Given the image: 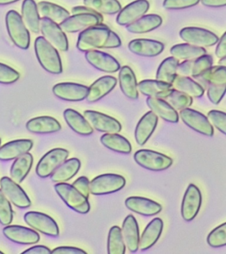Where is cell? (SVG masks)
<instances>
[{
  "label": "cell",
  "mask_w": 226,
  "mask_h": 254,
  "mask_svg": "<svg viewBox=\"0 0 226 254\" xmlns=\"http://www.w3.org/2000/svg\"><path fill=\"white\" fill-rule=\"evenodd\" d=\"M213 65V59L212 56L205 55L198 59L194 60L192 67V77H200L204 72Z\"/></svg>",
  "instance_id": "cell-47"
},
{
  "label": "cell",
  "mask_w": 226,
  "mask_h": 254,
  "mask_svg": "<svg viewBox=\"0 0 226 254\" xmlns=\"http://www.w3.org/2000/svg\"><path fill=\"white\" fill-rule=\"evenodd\" d=\"M21 18L27 29L33 33L40 32V14L35 0H24L21 6Z\"/></svg>",
  "instance_id": "cell-28"
},
{
  "label": "cell",
  "mask_w": 226,
  "mask_h": 254,
  "mask_svg": "<svg viewBox=\"0 0 226 254\" xmlns=\"http://www.w3.org/2000/svg\"><path fill=\"white\" fill-rule=\"evenodd\" d=\"M39 14L55 23L60 24L70 16V13L64 7L48 1H40L37 4Z\"/></svg>",
  "instance_id": "cell-36"
},
{
  "label": "cell",
  "mask_w": 226,
  "mask_h": 254,
  "mask_svg": "<svg viewBox=\"0 0 226 254\" xmlns=\"http://www.w3.org/2000/svg\"><path fill=\"white\" fill-rule=\"evenodd\" d=\"M69 156L68 150L64 148L53 149L46 153L39 160L36 167V174L41 178H47L67 160Z\"/></svg>",
  "instance_id": "cell-8"
},
{
  "label": "cell",
  "mask_w": 226,
  "mask_h": 254,
  "mask_svg": "<svg viewBox=\"0 0 226 254\" xmlns=\"http://www.w3.org/2000/svg\"><path fill=\"white\" fill-rule=\"evenodd\" d=\"M1 191L9 201L19 208H29L31 205L30 198L17 183L8 177H3L0 180Z\"/></svg>",
  "instance_id": "cell-13"
},
{
  "label": "cell",
  "mask_w": 226,
  "mask_h": 254,
  "mask_svg": "<svg viewBox=\"0 0 226 254\" xmlns=\"http://www.w3.org/2000/svg\"><path fill=\"white\" fill-rule=\"evenodd\" d=\"M40 31L43 37L58 51L67 52L69 50V41L66 33L59 24L47 19L41 18Z\"/></svg>",
  "instance_id": "cell-9"
},
{
  "label": "cell",
  "mask_w": 226,
  "mask_h": 254,
  "mask_svg": "<svg viewBox=\"0 0 226 254\" xmlns=\"http://www.w3.org/2000/svg\"><path fill=\"white\" fill-rule=\"evenodd\" d=\"M179 64V61L174 57L166 58L160 64L156 71V80L172 84L177 75L176 69Z\"/></svg>",
  "instance_id": "cell-40"
},
{
  "label": "cell",
  "mask_w": 226,
  "mask_h": 254,
  "mask_svg": "<svg viewBox=\"0 0 226 254\" xmlns=\"http://www.w3.org/2000/svg\"><path fill=\"white\" fill-rule=\"evenodd\" d=\"M13 212L10 201L0 189V224L9 225L13 221Z\"/></svg>",
  "instance_id": "cell-46"
},
{
  "label": "cell",
  "mask_w": 226,
  "mask_h": 254,
  "mask_svg": "<svg viewBox=\"0 0 226 254\" xmlns=\"http://www.w3.org/2000/svg\"><path fill=\"white\" fill-rule=\"evenodd\" d=\"M5 24L7 33L13 44L19 49H28L30 46V33L18 12L15 10L7 12Z\"/></svg>",
  "instance_id": "cell-3"
},
{
  "label": "cell",
  "mask_w": 226,
  "mask_h": 254,
  "mask_svg": "<svg viewBox=\"0 0 226 254\" xmlns=\"http://www.w3.org/2000/svg\"><path fill=\"white\" fill-rule=\"evenodd\" d=\"M180 117L184 124L190 128L205 136L212 137L214 135V128L207 117L194 109L186 108L180 111Z\"/></svg>",
  "instance_id": "cell-12"
},
{
  "label": "cell",
  "mask_w": 226,
  "mask_h": 254,
  "mask_svg": "<svg viewBox=\"0 0 226 254\" xmlns=\"http://www.w3.org/2000/svg\"><path fill=\"white\" fill-rule=\"evenodd\" d=\"M208 120L224 134L226 133V114L223 111L212 110L208 113Z\"/></svg>",
  "instance_id": "cell-49"
},
{
  "label": "cell",
  "mask_w": 226,
  "mask_h": 254,
  "mask_svg": "<svg viewBox=\"0 0 226 254\" xmlns=\"http://www.w3.org/2000/svg\"><path fill=\"white\" fill-rule=\"evenodd\" d=\"M138 88L146 96L164 99L169 94L172 87L171 84L156 79H146L138 83Z\"/></svg>",
  "instance_id": "cell-32"
},
{
  "label": "cell",
  "mask_w": 226,
  "mask_h": 254,
  "mask_svg": "<svg viewBox=\"0 0 226 254\" xmlns=\"http://www.w3.org/2000/svg\"><path fill=\"white\" fill-rule=\"evenodd\" d=\"M129 49L135 55L154 57L164 51V46L159 41L151 39H135L128 45Z\"/></svg>",
  "instance_id": "cell-24"
},
{
  "label": "cell",
  "mask_w": 226,
  "mask_h": 254,
  "mask_svg": "<svg viewBox=\"0 0 226 254\" xmlns=\"http://www.w3.org/2000/svg\"><path fill=\"white\" fill-rule=\"evenodd\" d=\"M33 163V157L30 153L19 156L15 159L11 167L10 176L11 180L14 181L17 184H20L26 178Z\"/></svg>",
  "instance_id": "cell-35"
},
{
  "label": "cell",
  "mask_w": 226,
  "mask_h": 254,
  "mask_svg": "<svg viewBox=\"0 0 226 254\" xmlns=\"http://www.w3.org/2000/svg\"><path fill=\"white\" fill-rule=\"evenodd\" d=\"M3 234L10 241L22 245L37 244L40 240V236L36 231L22 226H5Z\"/></svg>",
  "instance_id": "cell-17"
},
{
  "label": "cell",
  "mask_w": 226,
  "mask_h": 254,
  "mask_svg": "<svg viewBox=\"0 0 226 254\" xmlns=\"http://www.w3.org/2000/svg\"><path fill=\"white\" fill-rule=\"evenodd\" d=\"M162 23V19L160 16L156 14H149L142 16L134 23L127 25L126 29L132 33H147L159 27Z\"/></svg>",
  "instance_id": "cell-33"
},
{
  "label": "cell",
  "mask_w": 226,
  "mask_h": 254,
  "mask_svg": "<svg viewBox=\"0 0 226 254\" xmlns=\"http://www.w3.org/2000/svg\"><path fill=\"white\" fill-rule=\"evenodd\" d=\"M216 55L219 59L226 57V33L222 35L218 44L216 49Z\"/></svg>",
  "instance_id": "cell-55"
},
{
  "label": "cell",
  "mask_w": 226,
  "mask_h": 254,
  "mask_svg": "<svg viewBox=\"0 0 226 254\" xmlns=\"http://www.w3.org/2000/svg\"><path fill=\"white\" fill-rule=\"evenodd\" d=\"M137 164L147 170L160 172L172 166V159L162 153L150 150H140L134 154Z\"/></svg>",
  "instance_id": "cell-6"
},
{
  "label": "cell",
  "mask_w": 226,
  "mask_h": 254,
  "mask_svg": "<svg viewBox=\"0 0 226 254\" xmlns=\"http://www.w3.org/2000/svg\"><path fill=\"white\" fill-rule=\"evenodd\" d=\"M100 141L105 147L114 152L126 154L132 152L130 142L125 137L117 133H106L101 136Z\"/></svg>",
  "instance_id": "cell-38"
},
{
  "label": "cell",
  "mask_w": 226,
  "mask_h": 254,
  "mask_svg": "<svg viewBox=\"0 0 226 254\" xmlns=\"http://www.w3.org/2000/svg\"><path fill=\"white\" fill-rule=\"evenodd\" d=\"M1 139H0V145H1Z\"/></svg>",
  "instance_id": "cell-61"
},
{
  "label": "cell",
  "mask_w": 226,
  "mask_h": 254,
  "mask_svg": "<svg viewBox=\"0 0 226 254\" xmlns=\"http://www.w3.org/2000/svg\"><path fill=\"white\" fill-rule=\"evenodd\" d=\"M55 191L65 204L80 214H87L90 210L88 198L80 193L73 185L67 183H57L55 186Z\"/></svg>",
  "instance_id": "cell-4"
},
{
  "label": "cell",
  "mask_w": 226,
  "mask_h": 254,
  "mask_svg": "<svg viewBox=\"0 0 226 254\" xmlns=\"http://www.w3.org/2000/svg\"><path fill=\"white\" fill-rule=\"evenodd\" d=\"M67 124L77 134L82 136L92 134L94 130L88 121L78 111L72 109H67L63 113Z\"/></svg>",
  "instance_id": "cell-30"
},
{
  "label": "cell",
  "mask_w": 226,
  "mask_h": 254,
  "mask_svg": "<svg viewBox=\"0 0 226 254\" xmlns=\"http://www.w3.org/2000/svg\"><path fill=\"white\" fill-rule=\"evenodd\" d=\"M33 142L27 139L11 141L0 147V161L15 160L31 150Z\"/></svg>",
  "instance_id": "cell-21"
},
{
  "label": "cell",
  "mask_w": 226,
  "mask_h": 254,
  "mask_svg": "<svg viewBox=\"0 0 226 254\" xmlns=\"http://www.w3.org/2000/svg\"><path fill=\"white\" fill-rule=\"evenodd\" d=\"M53 92L55 96L62 100L77 102L86 98L88 87L80 83L62 82L54 85Z\"/></svg>",
  "instance_id": "cell-16"
},
{
  "label": "cell",
  "mask_w": 226,
  "mask_h": 254,
  "mask_svg": "<svg viewBox=\"0 0 226 254\" xmlns=\"http://www.w3.org/2000/svg\"><path fill=\"white\" fill-rule=\"evenodd\" d=\"M147 104L152 112L157 117L171 123H176L179 120V116L175 109L170 106L164 99L149 97L146 100Z\"/></svg>",
  "instance_id": "cell-29"
},
{
  "label": "cell",
  "mask_w": 226,
  "mask_h": 254,
  "mask_svg": "<svg viewBox=\"0 0 226 254\" xmlns=\"http://www.w3.org/2000/svg\"><path fill=\"white\" fill-rule=\"evenodd\" d=\"M226 85L210 84L207 90L209 100L214 105L219 104L225 95Z\"/></svg>",
  "instance_id": "cell-51"
},
{
  "label": "cell",
  "mask_w": 226,
  "mask_h": 254,
  "mask_svg": "<svg viewBox=\"0 0 226 254\" xmlns=\"http://www.w3.org/2000/svg\"><path fill=\"white\" fill-rule=\"evenodd\" d=\"M120 70L119 81L121 90L128 98L136 100L138 99L139 93L138 83L134 71L128 65L121 67Z\"/></svg>",
  "instance_id": "cell-31"
},
{
  "label": "cell",
  "mask_w": 226,
  "mask_h": 254,
  "mask_svg": "<svg viewBox=\"0 0 226 254\" xmlns=\"http://www.w3.org/2000/svg\"><path fill=\"white\" fill-rule=\"evenodd\" d=\"M126 244L123 238L122 229L118 226L110 228L108 238V253L109 254H124Z\"/></svg>",
  "instance_id": "cell-42"
},
{
  "label": "cell",
  "mask_w": 226,
  "mask_h": 254,
  "mask_svg": "<svg viewBox=\"0 0 226 254\" xmlns=\"http://www.w3.org/2000/svg\"><path fill=\"white\" fill-rule=\"evenodd\" d=\"M193 62L194 60L193 61H184L182 63H179L176 69L177 75L186 77L191 76Z\"/></svg>",
  "instance_id": "cell-53"
},
{
  "label": "cell",
  "mask_w": 226,
  "mask_h": 254,
  "mask_svg": "<svg viewBox=\"0 0 226 254\" xmlns=\"http://www.w3.org/2000/svg\"><path fill=\"white\" fill-rule=\"evenodd\" d=\"M202 201L199 189L194 184H190L184 193L181 205V214L186 222L192 221L200 211Z\"/></svg>",
  "instance_id": "cell-14"
},
{
  "label": "cell",
  "mask_w": 226,
  "mask_h": 254,
  "mask_svg": "<svg viewBox=\"0 0 226 254\" xmlns=\"http://www.w3.org/2000/svg\"><path fill=\"white\" fill-rule=\"evenodd\" d=\"M163 230V221L160 218H155L148 224L142 233L139 243V249L146 251L150 249L159 239Z\"/></svg>",
  "instance_id": "cell-27"
},
{
  "label": "cell",
  "mask_w": 226,
  "mask_h": 254,
  "mask_svg": "<svg viewBox=\"0 0 226 254\" xmlns=\"http://www.w3.org/2000/svg\"><path fill=\"white\" fill-rule=\"evenodd\" d=\"M84 117L99 132L118 133L122 130V125L116 119L96 111L86 110L84 112Z\"/></svg>",
  "instance_id": "cell-15"
},
{
  "label": "cell",
  "mask_w": 226,
  "mask_h": 254,
  "mask_svg": "<svg viewBox=\"0 0 226 254\" xmlns=\"http://www.w3.org/2000/svg\"><path fill=\"white\" fill-rule=\"evenodd\" d=\"M84 5L100 14L114 15L122 9L118 0H84Z\"/></svg>",
  "instance_id": "cell-41"
},
{
  "label": "cell",
  "mask_w": 226,
  "mask_h": 254,
  "mask_svg": "<svg viewBox=\"0 0 226 254\" xmlns=\"http://www.w3.org/2000/svg\"><path fill=\"white\" fill-rule=\"evenodd\" d=\"M34 48L37 59L45 70L55 75L63 72L62 61L56 48L42 36L35 39Z\"/></svg>",
  "instance_id": "cell-2"
},
{
  "label": "cell",
  "mask_w": 226,
  "mask_h": 254,
  "mask_svg": "<svg viewBox=\"0 0 226 254\" xmlns=\"http://www.w3.org/2000/svg\"><path fill=\"white\" fill-rule=\"evenodd\" d=\"M3 254L2 252L0 251V254Z\"/></svg>",
  "instance_id": "cell-62"
},
{
  "label": "cell",
  "mask_w": 226,
  "mask_h": 254,
  "mask_svg": "<svg viewBox=\"0 0 226 254\" xmlns=\"http://www.w3.org/2000/svg\"><path fill=\"white\" fill-rule=\"evenodd\" d=\"M116 77L106 75L95 81L90 87H88L86 100L89 103H94L100 101L103 97L108 95L116 86Z\"/></svg>",
  "instance_id": "cell-23"
},
{
  "label": "cell",
  "mask_w": 226,
  "mask_h": 254,
  "mask_svg": "<svg viewBox=\"0 0 226 254\" xmlns=\"http://www.w3.org/2000/svg\"><path fill=\"white\" fill-rule=\"evenodd\" d=\"M27 225L45 235L57 238L59 236L58 224L51 216L40 212L29 211L25 214Z\"/></svg>",
  "instance_id": "cell-10"
},
{
  "label": "cell",
  "mask_w": 226,
  "mask_h": 254,
  "mask_svg": "<svg viewBox=\"0 0 226 254\" xmlns=\"http://www.w3.org/2000/svg\"><path fill=\"white\" fill-rule=\"evenodd\" d=\"M171 85L173 89L185 93L191 97L198 98L204 95L203 87L190 77L176 75Z\"/></svg>",
  "instance_id": "cell-37"
},
{
  "label": "cell",
  "mask_w": 226,
  "mask_h": 254,
  "mask_svg": "<svg viewBox=\"0 0 226 254\" xmlns=\"http://www.w3.org/2000/svg\"><path fill=\"white\" fill-rule=\"evenodd\" d=\"M122 235L129 251L136 253L139 250L140 243V229L138 221L132 214H129L125 218L122 224Z\"/></svg>",
  "instance_id": "cell-25"
},
{
  "label": "cell",
  "mask_w": 226,
  "mask_h": 254,
  "mask_svg": "<svg viewBox=\"0 0 226 254\" xmlns=\"http://www.w3.org/2000/svg\"><path fill=\"white\" fill-rule=\"evenodd\" d=\"M122 45L120 38L108 26L101 23L82 31L78 36L76 47L81 52L101 49H115Z\"/></svg>",
  "instance_id": "cell-1"
},
{
  "label": "cell",
  "mask_w": 226,
  "mask_h": 254,
  "mask_svg": "<svg viewBox=\"0 0 226 254\" xmlns=\"http://www.w3.org/2000/svg\"><path fill=\"white\" fill-rule=\"evenodd\" d=\"M19 0H0V5H7L9 4L15 3Z\"/></svg>",
  "instance_id": "cell-59"
},
{
  "label": "cell",
  "mask_w": 226,
  "mask_h": 254,
  "mask_svg": "<svg viewBox=\"0 0 226 254\" xmlns=\"http://www.w3.org/2000/svg\"><path fill=\"white\" fill-rule=\"evenodd\" d=\"M73 186L83 195L88 198L90 195V181L86 177L82 176L77 179L73 183Z\"/></svg>",
  "instance_id": "cell-52"
},
{
  "label": "cell",
  "mask_w": 226,
  "mask_h": 254,
  "mask_svg": "<svg viewBox=\"0 0 226 254\" xmlns=\"http://www.w3.org/2000/svg\"><path fill=\"white\" fill-rule=\"evenodd\" d=\"M202 5L209 7H225L226 0H200Z\"/></svg>",
  "instance_id": "cell-57"
},
{
  "label": "cell",
  "mask_w": 226,
  "mask_h": 254,
  "mask_svg": "<svg viewBox=\"0 0 226 254\" xmlns=\"http://www.w3.org/2000/svg\"><path fill=\"white\" fill-rule=\"evenodd\" d=\"M158 124V117L151 111L146 113L139 121L135 131V138L140 146H144L151 136Z\"/></svg>",
  "instance_id": "cell-22"
},
{
  "label": "cell",
  "mask_w": 226,
  "mask_h": 254,
  "mask_svg": "<svg viewBox=\"0 0 226 254\" xmlns=\"http://www.w3.org/2000/svg\"><path fill=\"white\" fill-rule=\"evenodd\" d=\"M87 62L98 70L106 73H115L120 70V64L112 56L102 51L93 50L85 54Z\"/></svg>",
  "instance_id": "cell-18"
},
{
  "label": "cell",
  "mask_w": 226,
  "mask_h": 254,
  "mask_svg": "<svg viewBox=\"0 0 226 254\" xmlns=\"http://www.w3.org/2000/svg\"><path fill=\"white\" fill-rule=\"evenodd\" d=\"M80 161L78 158L67 160L53 173L51 180L55 183H65L74 178L80 170Z\"/></svg>",
  "instance_id": "cell-34"
},
{
  "label": "cell",
  "mask_w": 226,
  "mask_h": 254,
  "mask_svg": "<svg viewBox=\"0 0 226 254\" xmlns=\"http://www.w3.org/2000/svg\"><path fill=\"white\" fill-rule=\"evenodd\" d=\"M219 65H221V66L226 67V57L220 59V61H219Z\"/></svg>",
  "instance_id": "cell-60"
},
{
  "label": "cell",
  "mask_w": 226,
  "mask_h": 254,
  "mask_svg": "<svg viewBox=\"0 0 226 254\" xmlns=\"http://www.w3.org/2000/svg\"><path fill=\"white\" fill-rule=\"evenodd\" d=\"M164 100L176 111L188 108L193 102L192 97L172 88Z\"/></svg>",
  "instance_id": "cell-43"
},
{
  "label": "cell",
  "mask_w": 226,
  "mask_h": 254,
  "mask_svg": "<svg viewBox=\"0 0 226 254\" xmlns=\"http://www.w3.org/2000/svg\"><path fill=\"white\" fill-rule=\"evenodd\" d=\"M180 37L186 43L197 47H210L219 41L218 36L208 31L195 27H185L180 32Z\"/></svg>",
  "instance_id": "cell-11"
},
{
  "label": "cell",
  "mask_w": 226,
  "mask_h": 254,
  "mask_svg": "<svg viewBox=\"0 0 226 254\" xmlns=\"http://www.w3.org/2000/svg\"><path fill=\"white\" fill-rule=\"evenodd\" d=\"M20 77L18 71L5 64L0 63V83L9 85L16 82Z\"/></svg>",
  "instance_id": "cell-48"
},
{
  "label": "cell",
  "mask_w": 226,
  "mask_h": 254,
  "mask_svg": "<svg viewBox=\"0 0 226 254\" xmlns=\"http://www.w3.org/2000/svg\"><path fill=\"white\" fill-rule=\"evenodd\" d=\"M200 77L209 84L226 85V67L212 66Z\"/></svg>",
  "instance_id": "cell-44"
},
{
  "label": "cell",
  "mask_w": 226,
  "mask_h": 254,
  "mask_svg": "<svg viewBox=\"0 0 226 254\" xmlns=\"http://www.w3.org/2000/svg\"><path fill=\"white\" fill-rule=\"evenodd\" d=\"M200 0H164L163 7L168 10H180L193 7Z\"/></svg>",
  "instance_id": "cell-50"
},
{
  "label": "cell",
  "mask_w": 226,
  "mask_h": 254,
  "mask_svg": "<svg viewBox=\"0 0 226 254\" xmlns=\"http://www.w3.org/2000/svg\"><path fill=\"white\" fill-rule=\"evenodd\" d=\"M172 57L184 61H193L206 55L205 49L189 44H180L173 46L170 50Z\"/></svg>",
  "instance_id": "cell-39"
},
{
  "label": "cell",
  "mask_w": 226,
  "mask_h": 254,
  "mask_svg": "<svg viewBox=\"0 0 226 254\" xmlns=\"http://www.w3.org/2000/svg\"><path fill=\"white\" fill-rule=\"evenodd\" d=\"M150 7L148 0H136L132 2L120 10L117 16L116 22L120 25H130L145 15Z\"/></svg>",
  "instance_id": "cell-19"
},
{
  "label": "cell",
  "mask_w": 226,
  "mask_h": 254,
  "mask_svg": "<svg viewBox=\"0 0 226 254\" xmlns=\"http://www.w3.org/2000/svg\"><path fill=\"white\" fill-rule=\"evenodd\" d=\"M27 130L33 134H51L61 130L59 121L49 116H41L31 119L26 124Z\"/></svg>",
  "instance_id": "cell-26"
},
{
  "label": "cell",
  "mask_w": 226,
  "mask_h": 254,
  "mask_svg": "<svg viewBox=\"0 0 226 254\" xmlns=\"http://www.w3.org/2000/svg\"><path fill=\"white\" fill-rule=\"evenodd\" d=\"M125 204L129 210L143 216H154L162 210V206L158 202L142 196H130Z\"/></svg>",
  "instance_id": "cell-20"
},
{
  "label": "cell",
  "mask_w": 226,
  "mask_h": 254,
  "mask_svg": "<svg viewBox=\"0 0 226 254\" xmlns=\"http://www.w3.org/2000/svg\"><path fill=\"white\" fill-rule=\"evenodd\" d=\"M208 245L214 248L224 247L226 245V224L225 222L214 228L207 238Z\"/></svg>",
  "instance_id": "cell-45"
},
{
  "label": "cell",
  "mask_w": 226,
  "mask_h": 254,
  "mask_svg": "<svg viewBox=\"0 0 226 254\" xmlns=\"http://www.w3.org/2000/svg\"><path fill=\"white\" fill-rule=\"evenodd\" d=\"M51 254H86V252L80 248L71 247V246H61L55 248Z\"/></svg>",
  "instance_id": "cell-54"
},
{
  "label": "cell",
  "mask_w": 226,
  "mask_h": 254,
  "mask_svg": "<svg viewBox=\"0 0 226 254\" xmlns=\"http://www.w3.org/2000/svg\"><path fill=\"white\" fill-rule=\"evenodd\" d=\"M103 21L100 13H79L69 16L59 25L65 33H75L100 25Z\"/></svg>",
  "instance_id": "cell-7"
},
{
  "label": "cell",
  "mask_w": 226,
  "mask_h": 254,
  "mask_svg": "<svg viewBox=\"0 0 226 254\" xmlns=\"http://www.w3.org/2000/svg\"><path fill=\"white\" fill-rule=\"evenodd\" d=\"M23 254H51V250L45 246H35L23 252Z\"/></svg>",
  "instance_id": "cell-56"
},
{
  "label": "cell",
  "mask_w": 226,
  "mask_h": 254,
  "mask_svg": "<svg viewBox=\"0 0 226 254\" xmlns=\"http://www.w3.org/2000/svg\"><path fill=\"white\" fill-rule=\"evenodd\" d=\"M126 184V179L118 174L100 175L90 182V193L104 195L122 190Z\"/></svg>",
  "instance_id": "cell-5"
},
{
  "label": "cell",
  "mask_w": 226,
  "mask_h": 254,
  "mask_svg": "<svg viewBox=\"0 0 226 254\" xmlns=\"http://www.w3.org/2000/svg\"><path fill=\"white\" fill-rule=\"evenodd\" d=\"M72 13L73 15L79 13H98L94 11L90 8L86 7V6H77V7H73L72 9Z\"/></svg>",
  "instance_id": "cell-58"
}]
</instances>
